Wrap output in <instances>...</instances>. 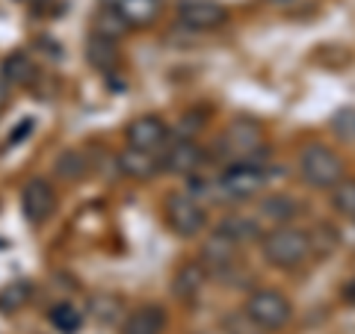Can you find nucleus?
<instances>
[{
    "label": "nucleus",
    "instance_id": "obj_17",
    "mask_svg": "<svg viewBox=\"0 0 355 334\" xmlns=\"http://www.w3.org/2000/svg\"><path fill=\"white\" fill-rule=\"evenodd\" d=\"M113 9L125 18L128 27H148L160 15L163 0H116Z\"/></svg>",
    "mask_w": 355,
    "mask_h": 334
},
{
    "label": "nucleus",
    "instance_id": "obj_18",
    "mask_svg": "<svg viewBox=\"0 0 355 334\" xmlns=\"http://www.w3.org/2000/svg\"><path fill=\"white\" fill-rule=\"evenodd\" d=\"M299 210H302V204L287 193H272V195L261 198V216L275 222V225H291L299 216Z\"/></svg>",
    "mask_w": 355,
    "mask_h": 334
},
{
    "label": "nucleus",
    "instance_id": "obj_3",
    "mask_svg": "<svg viewBox=\"0 0 355 334\" xmlns=\"http://www.w3.org/2000/svg\"><path fill=\"white\" fill-rule=\"evenodd\" d=\"M243 310H246V314L258 322L263 331H282L293 317L291 299H287L282 290H266V287L263 290H254L246 299Z\"/></svg>",
    "mask_w": 355,
    "mask_h": 334
},
{
    "label": "nucleus",
    "instance_id": "obj_6",
    "mask_svg": "<svg viewBox=\"0 0 355 334\" xmlns=\"http://www.w3.org/2000/svg\"><path fill=\"white\" fill-rule=\"evenodd\" d=\"M263 148V128L254 118H234L219 137V151L231 157H252Z\"/></svg>",
    "mask_w": 355,
    "mask_h": 334
},
{
    "label": "nucleus",
    "instance_id": "obj_30",
    "mask_svg": "<svg viewBox=\"0 0 355 334\" xmlns=\"http://www.w3.org/2000/svg\"><path fill=\"white\" fill-rule=\"evenodd\" d=\"M340 296H343V299H347V302H349V305H355V278H352V281H349L347 287H343V290H340Z\"/></svg>",
    "mask_w": 355,
    "mask_h": 334
},
{
    "label": "nucleus",
    "instance_id": "obj_10",
    "mask_svg": "<svg viewBox=\"0 0 355 334\" xmlns=\"http://www.w3.org/2000/svg\"><path fill=\"white\" fill-rule=\"evenodd\" d=\"M125 137H128L130 148L157 154L166 148V142H169V128H166V121L160 116H139L128 125Z\"/></svg>",
    "mask_w": 355,
    "mask_h": 334
},
{
    "label": "nucleus",
    "instance_id": "obj_14",
    "mask_svg": "<svg viewBox=\"0 0 355 334\" xmlns=\"http://www.w3.org/2000/svg\"><path fill=\"white\" fill-rule=\"evenodd\" d=\"M86 62L92 65L95 71H116L121 65V51L116 48V39H107L101 33H89L86 39Z\"/></svg>",
    "mask_w": 355,
    "mask_h": 334
},
{
    "label": "nucleus",
    "instance_id": "obj_5",
    "mask_svg": "<svg viewBox=\"0 0 355 334\" xmlns=\"http://www.w3.org/2000/svg\"><path fill=\"white\" fill-rule=\"evenodd\" d=\"M266 186V169L252 160L231 163L225 172L219 175V193L231 198V202H246L254 198Z\"/></svg>",
    "mask_w": 355,
    "mask_h": 334
},
{
    "label": "nucleus",
    "instance_id": "obj_15",
    "mask_svg": "<svg viewBox=\"0 0 355 334\" xmlns=\"http://www.w3.org/2000/svg\"><path fill=\"white\" fill-rule=\"evenodd\" d=\"M119 163V172L133 177V181H148V177H154L160 172V157L157 154H148V151H139V148H125L116 157Z\"/></svg>",
    "mask_w": 355,
    "mask_h": 334
},
{
    "label": "nucleus",
    "instance_id": "obj_8",
    "mask_svg": "<svg viewBox=\"0 0 355 334\" xmlns=\"http://www.w3.org/2000/svg\"><path fill=\"white\" fill-rule=\"evenodd\" d=\"M178 21L187 30L196 33H207V30H219L228 21V9L219 0H181L178 3Z\"/></svg>",
    "mask_w": 355,
    "mask_h": 334
},
{
    "label": "nucleus",
    "instance_id": "obj_20",
    "mask_svg": "<svg viewBox=\"0 0 355 334\" xmlns=\"http://www.w3.org/2000/svg\"><path fill=\"white\" fill-rule=\"evenodd\" d=\"M216 231H222L225 237H231L234 243H252V240H261L263 234H261V228H258V222L254 219H249V216H240V213H231V216H225L219 222V228Z\"/></svg>",
    "mask_w": 355,
    "mask_h": 334
},
{
    "label": "nucleus",
    "instance_id": "obj_22",
    "mask_svg": "<svg viewBox=\"0 0 355 334\" xmlns=\"http://www.w3.org/2000/svg\"><path fill=\"white\" fill-rule=\"evenodd\" d=\"M53 172H57L62 181H80V177L89 172V160L80 151H62L57 163H53Z\"/></svg>",
    "mask_w": 355,
    "mask_h": 334
},
{
    "label": "nucleus",
    "instance_id": "obj_27",
    "mask_svg": "<svg viewBox=\"0 0 355 334\" xmlns=\"http://www.w3.org/2000/svg\"><path fill=\"white\" fill-rule=\"evenodd\" d=\"M331 133L343 142H355V107H340L329 121Z\"/></svg>",
    "mask_w": 355,
    "mask_h": 334
},
{
    "label": "nucleus",
    "instance_id": "obj_28",
    "mask_svg": "<svg viewBox=\"0 0 355 334\" xmlns=\"http://www.w3.org/2000/svg\"><path fill=\"white\" fill-rule=\"evenodd\" d=\"M222 328H225V334H266L246 310H231V314L222 319Z\"/></svg>",
    "mask_w": 355,
    "mask_h": 334
},
{
    "label": "nucleus",
    "instance_id": "obj_19",
    "mask_svg": "<svg viewBox=\"0 0 355 334\" xmlns=\"http://www.w3.org/2000/svg\"><path fill=\"white\" fill-rule=\"evenodd\" d=\"M338 246H340V234L335 225H329V222H317V225L308 231V252L314 254L317 261H326L329 254H335Z\"/></svg>",
    "mask_w": 355,
    "mask_h": 334
},
{
    "label": "nucleus",
    "instance_id": "obj_26",
    "mask_svg": "<svg viewBox=\"0 0 355 334\" xmlns=\"http://www.w3.org/2000/svg\"><path fill=\"white\" fill-rule=\"evenodd\" d=\"M92 33H101V36H107V39H121L128 33V24H125V18H121L116 9L104 6L101 12H98V18H95V30Z\"/></svg>",
    "mask_w": 355,
    "mask_h": 334
},
{
    "label": "nucleus",
    "instance_id": "obj_2",
    "mask_svg": "<svg viewBox=\"0 0 355 334\" xmlns=\"http://www.w3.org/2000/svg\"><path fill=\"white\" fill-rule=\"evenodd\" d=\"M299 175L308 186L331 189L343 177V160L335 148L323 146V142H308L299 151Z\"/></svg>",
    "mask_w": 355,
    "mask_h": 334
},
{
    "label": "nucleus",
    "instance_id": "obj_11",
    "mask_svg": "<svg viewBox=\"0 0 355 334\" xmlns=\"http://www.w3.org/2000/svg\"><path fill=\"white\" fill-rule=\"evenodd\" d=\"M237 258H240V243L225 237L222 231H214L202 246V263L207 275H228L237 266Z\"/></svg>",
    "mask_w": 355,
    "mask_h": 334
},
{
    "label": "nucleus",
    "instance_id": "obj_7",
    "mask_svg": "<svg viewBox=\"0 0 355 334\" xmlns=\"http://www.w3.org/2000/svg\"><path fill=\"white\" fill-rule=\"evenodd\" d=\"M21 210L30 225H44L53 213H57V189L44 177H33L21 189Z\"/></svg>",
    "mask_w": 355,
    "mask_h": 334
},
{
    "label": "nucleus",
    "instance_id": "obj_23",
    "mask_svg": "<svg viewBox=\"0 0 355 334\" xmlns=\"http://www.w3.org/2000/svg\"><path fill=\"white\" fill-rule=\"evenodd\" d=\"M331 207H335L340 216L355 222V177H340V181L331 186Z\"/></svg>",
    "mask_w": 355,
    "mask_h": 334
},
{
    "label": "nucleus",
    "instance_id": "obj_29",
    "mask_svg": "<svg viewBox=\"0 0 355 334\" xmlns=\"http://www.w3.org/2000/svg\"><path fill=\"white\" fill-rule=\"evenodd\" d=\"M9 98H12V86H9L3 77H0V113L9 107Z\"/></svg>",
    "mask_w": 355,
    "mask_h": 334
},
{
    "label": "nucleus",
    "instance_id": "obj_13",
    "mask_svg": "<svg viewBox=\"0 0 355 334\" xmlns=\"http://www.w3.org/2000/svg\"><path fill=\"white\" fill-rule=\"evenodd\" d=\"M205 281H207L205 263L202 261H187L172 278V296L178 299V302H196L205 290Z\"/></svg>",
    "mask_w": 355,
    "mask_h": 334
},
{
    "label": "nucleus",
    "instance_id": "obj_21",
    "mask_svg": "<svg viewBox=\"0 0 355 334\" xmlns=\"http://www.w3.org/2000/svg\"><path fill=\"white\" fill-rule=\"evenodd\" d=\"M30 299H33V284L30 281H12L0 290V310H3V314H15V310L27 308Z\"/></svg>",
    "mask_w": 355,
    "mask_h": 334
},
{
    "label": "nucleus",
    "instance_id": "obj_24",
    "mask_svg": "<svg viewBox=\"0 0 355 334\" xmlns=\"http://www.w3.org/2000/svg\"><path fill=\"white\" fill-rule=\"evenodd\" d=\"M51 322H53V328H60L62 334H77L83 326V314H80V308H74L69 302H60V305H53L51 308Z\"/></svg>",
    "mask_w": 355,
    "mask_h": 334
},
{
    "label": "nucleus",
    "instance_id": "obj_12",
    "mask_svg": "<svg viewBox=\"0 0 355 334\" xmlns=\"http://www.w3.org/2000/svg\"><path fill=\"white\" fill-rule=\"evenodd\" d=\"M166 322H169V314H166L163 305L146 302L137 310H130L128 319L121 322V334H163Z\"/></svg>",
    "mask_w": 355,
    "mask_h": 334
},
{
    "label": "nucleus",
    "instance_id": "obj_25",
    "mask_svg": "<svg viewBox=\"0 0 355 334\" xmlns=\"http://www.w3.org/2000/svg\"><path fill=\"white\" fill-rule=\"evenodd\" d=\"M89 314L98 322H116V317L121 314V299L113 293H95L89 299Z\"/></svg>",
    "mask_w": 355,
    "mask_h": 334
},
{
    "label": "nucleus",
    "instance_id": "obj_4",
    "mask_svg": "<svg viewBox=\"0 0 355 334\" xmlns=\"http://www.w3.org/2000/svg\"><path fill=\"white\" fill-rule=\"evenodd\" d=\"M163 216H166V225H169L178 234V237H184V240L198 237L202 228L207 225L205 207L198 204L190 193H172V195H166Z\"/></svg>",
    "mask_w": 355,
    "mask_h": 334
},
{
    "label": "nucleus",
    "instance_id": "obj_16",
    "mask_svg": "<svg viewBox=\"0 0 355 334\" xmlns=\"http://www.w3.org/2000/svg\"><path fill=\"white\" fill-rule=\"evenodd\" d=\"M36 62L30 60V53L24 51H15V53H9V57L3 60V65H0V77L12 86V89H21V86H30L33 80H36Z\"/></svg>",
    "mask_w": 355,
    "mask_h": 334
},
{
    "label": "nucleus",
    "instance_id": "obj_1",
    "mask_svg": "<svg viewBox=\"0 0 355 334\" xmlns=\"http://www.w3.org/2000/svg\"><path fill=\"white\" fill-rule=\"evenodd\" d=\"M261 254L275 270H296V266H302L311 258L308 234L291 225H279L261 237Z\"/></svg>",
    "mask_w": 355,
    "mask_h": 334
},
{
    "label": "nucleus",
    "instance_id": "obj_31",
    "mask_svg": "<svg viewBox=\"0 0 355 334\" xmlns=\"http://www.w3.org/2000/svg\"><path fill=\"white\" fill-rule=\"evenodd\" d=\"M272 3H287V0H272Z\"/></svg>",
    "mask_w": 355,
    "mask_h": 334
},
{
    "label": "nucleus",
    "instance_id": "obj_9",
    "mask_svg": "<svg viewBox=\"0 0 355 334\" xmlns=\"http://www.w3.org/2000/svg\"><path fill=\"white\" fill-rule=\"evenodd\" d=\"M202 163H205V151L193 139H175V142H166L163 157H160V172L190 177L202 169Z\"/></svg>",
    "mask_w": 355,
    "mask_h": 334
}]
</instances>
